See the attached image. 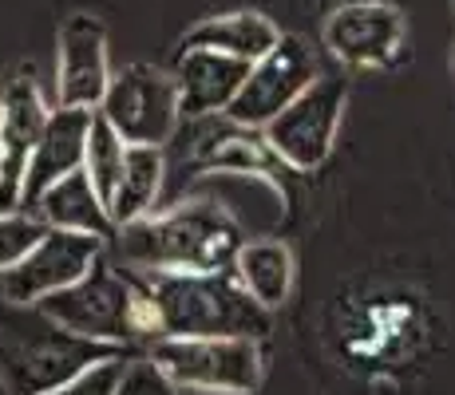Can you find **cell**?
Masks as SVG:
<instances>
[{"instance_id": "cell-22", "label": "cell", "mask_w": 455, "mask_h": 395, "mask_svg": "<svg viewBox=\"0 0 455 395\" xmlns=\"http://www.w3.org/2000/svg\"><path fill=\"white\" fill-rule=\"evenodd\" d=\"M111 395H179V388L166 380V372L151 356H139V359H127L124 364Z\"/></svg>"}, {"instance_id": "cell-21", "label": "cell", "mask_w": 455, "mask_h": 395, "mask_svg": "<svg viewBox=\"0 0 455 395\" xmlns=\"http://www.w3.org/2000/svg\"><path fill=\"white\" fill-rule=\"evenodd\" d=\"M44 233H48V225H44L36 214H28V209H8V214H0V273L20 265V261L36 249V241Z\"/></svg>"}, {"instance_id": "cell-11", "label": "cell", "mask_w": 455, "mask_h": 395, "mask_svg": "<svg viewBox=\"0 0 455 395\" xmlns=\"http://www.w3.org/2000/svg\"><path fill=\"white\" fill-rule=\"evenodd\" d=\"M44 122H48V103L36 79L16 75L0 95V214L20 206V186Z\"/></svg>"}, {"instance_id": "cell-9", "label": "cell", "mask_w": 455, "mask_h": 395, "mask_svg": "<svg viewBox=\"0 0 455 395\" xmlns=\"http://www.w3.org/2000/svg\"><path fill=\"white\" fill-rule=\"evenodd\" d=\"M116 356H124V348L95 344L48 320V332H28V340L8 356V383H12V395H44L76 380L92 364Z\"/></svg>"}, {"instance_id": "cell-10", "label": "cell", "mask_w": 455, "mask_h": 395, "mask_svg": "<svg viewBox=\"0 0 455 395\" xmlns=\"http://www.w3.org/2000/svg\"><path fill=\"white\" fill-rule=\"evenodd\" d=\"M111 83L108 64V32L95 16H68L60 24V48H56V107H80L100 111L103 95Z\"/></svg>"}, {"instance_id": "cell-14", "label": "cell", "mask_w": 455, "mask_h": 395, "mask_svg": "<svg viewBox=\"0 0 455 395\" xmlns=\"http://www.w3.org/2000/svg\"><path fill=\"white\" fill-rule=\"evenodd\" d=\"M250 64L230 56H218L206 48H182L179 64H174V91H179V111L187 119H210L226 115V107L234 103L242 79H246Z\"/></svg>"}, {"instance_id": "cell-6", "label": "cell", "mask_w": 455, "mask_h": 395, "mask_svg": "<svg viewBox=\"0 0 455 395\" xmlns=\"http://www.w3.org/2000/svg\"><path fill=\"white\" fill-rule=\"evenodd\" d=\"M345 103H348L345 79L321 72L282 115L261 130V138L277 154V162L293 166V170H313L332 151Z\"/></svg>"}, {"instance_id": "cell-1", "label": "cell", "mask_w": 455, "mask_h": 395, "mask_svg": "<svg viewBox=\"0 0 455 395\" xmlns=\"http://www.w3.org/2000/svg\"><path fill=\"white\" fill-rule=\"evenodd\" d=\"M238 249L242 230L203 198L116 230V253L131 273H222Z\"/></svg>"}, {"instance_id": "cell-19", "label": "cell", "mask_w": 455, "mask_h": 395, "mask_svg": "<svg viewBox=\"0 0 455 395\" xmlns=\"http://www.w3.org/2000/svg\"><path fill=\"white\" fill-rule=\"evenodd\" d=\"M198 166L206 174H269L277 166V154L266 146L261 130L230 122V130H210L206 143L198 146Z\"/></svg>"}, {"instance_id": "cell-13", "label": "cell", "mask_w": 455, "mask_h": 395, "mask_svg": "<svg viewBox=\"0 0 455 395\" xmlns=\"http://www.w3.org/2000/svg\"><path fill=\"white\" fill-rule=\"evenodd\" d=\"M92 115L95 111H80V107H52L48 111V122H44V130H40V143H36V151H32L28 174H24V186H20L24 209L36 206L40 194L52 186V182L84 170Z\"/></svg>"}, {"instance_id": "cell-4", "label": "cell", "mask_w": 455, "mask_h": 395, "mask_svg": "<svg viewBox=\"0 0 455 395\" xmlns=\"http://www.w3.org/2000/svg\"><path fill=\"white\" fill-rule=\"evenodd\" d=\"M147 356L174 388L246 395L261 383V348L250 336H163Z\"/></svg>"}, {"instance_id": "cell-5", "label": "cell", "mask_w": 455, "mask_h": 395, "mask_svg": "<svg viewBox=\"0 0 455 395\" xmlns=\"http://www.w3.org/2000/svg\"><path fill=\"white\" fill-rule=\"evenodd\" d=\"M95 115L127 146H166L179 130L182 111L171 72H159L151 64H131L111 75Z\"/></svg>"}, {"instance_id": "cell-23", "label": "cell", "mask_w": 455, "mask_h": 395, "mask_svg": "<svg viewBox=\"0 0 455 395\" xmlns=\"http://www.w3.org/2000/svg\"><path fill=\"white\" fill-rule=\"evenodd\" d=\"M124 364H127L124 356L103 359V364H92L87 372L76 375V380L60 383V388H52V391H44V395H111V391H116L119 372H124Z\"/></svg>"}, {"instance_id": "cell-15", "label": "cell", "mask_w": 455, "mask_h": 395, "mask_svg": "<svg viewBox=\"0 0 455 395\" xmlns=\"http://www.w3.org/2000/svg\"><path fill=\"white\" fill-rule=\"evenodd\" d=\"M40 222L48 230H68V233H92V237H116L111 214L103 206V198L95 194L92 178L84 170L68 174V178L52 182L36 201Z\"/></svg>"}, {"instance_id": "cell-17", "label": "cell", "mask_w": 455, "mask_h": 395, "mask_svg": "<svg viewBox=\"0 0 455 395\" xmlns=\"http://www.w3.org/2000/svg\"><path fill=\"white\" fill-rule=\"evenodd\" d=\"M234 273L261 309L274 312L277 304H285L293 288V253L285 241L253 237V241H242L238 257H234Z\"/></svg>"}, {"instance_id": "cell-7", "label": "cell", "mask_w": 455, "mask_h": 395, "mask_svg": "<svg viewBox=\"0 0 455 395\" xmlns=\"http://www.w3.org/2000/svg\"><path fill=\"white\" fill-rule=\"evenodd\" d=\"M317 75L321 64L309 43L301 36H282L266 56L250 64L238 95L226 107V119L250 130H266Z\"/></svg>"}, {"instance_id": "cell-16", "label": "cell", "mask_w": 455, "mask_h": 395, "mask_svg": "<svg viewBox=\"0 0 455 395\" xmlns=\"http://www.w3.org/2000/svg\"><path fill=\"white\" fill-rule=\"evenodd\" d=\"M282 40L277 24L261 12H230V16H206L195 28L182 36V48H206L218 51V56L242 59V64H253L261 59L274 43Z\"/></svg>"}, {"instance_id": "cell-12", "label": "cell", "mask_w": 455, "mask_h": 395, "mask_svg": "<svg viewBox=\"0 0 455 395\" xmlns=\"http://www.w3.org/2000/svg\"><path fill=\"white\" fill-rule=\"evenodd\" d=\"M325 43L340 64L353 67H384L400 56L404 43V20L396 8L364 0V4H345L329 16Z\"/></svg>"}, {"instance_id": "cell-20", "label": "cell", "mask_w": 455, "mask_h": 395, "mask_svg": "<svg viewBox=\"0 0 455 395\" xmlns=\"http://www.w3.org/2000/svg\"><path fill=\"white\" fill-rule=\"evenodd\" d=\"M124 162H127V143L100 115H92L87 151H84V174L92 178V186H95V194L103 198V206L111 201L119 178H124Z\"/></svg>"}, {"instance_id": "cell-8", "label": "cell", "mask_w": 455, "mask_h": 395, "mask_svg": "<svg viewBox=\"0 0 455 395\" xmlns=\"http://www.w3.org/2000/svg\"><path fill=\"white\" fill-rule=\"evenodd\" d=\"M100 257H103V237L48 230L20 265L0 273V293H4L8 304H40L44 296L87 277V269Z\"/></svg>"}, {"instance_id": "cell-2", "label": "cell", "mask_w": 455, "mask_h": 395, "mask_svg": "<svg viewBox=\"0 0 455 395\" xmlns=\"http://www.w3.org/2000/svg\"><path fill=\"white\" fill-rule=\"evenodd\" d=\"M151 296L163 336H250L269 332V312L242 288L234 269L222 273H135Z\"/></svg>"}, {"instance_id": "cell-3", "label": "cell", "mask_w": 455, "mask_h": 395, "mask_svg": "<svg viewBox=\"0 0 455 395\" xmlns=\"http://www.w3.org/2000/svg\"><path fill=\"white\" fill-rule=\"evenodd\" d=\"M32 309L76 336L95 340V344L124 348L135 340H151V344L159 340V324H155V309L143 280L131 269L127 273L111 269L103 257L87 269V277L44 296Z\"/></svg>"}, {"instance_id": "cell-18", "label": "cell", "mask_w": 455, "mask_h": 395, "mask_svg": "<svg viewBox=\"0 0 455 395\" xmlns=\"http://www.w3.org/2000/svg\"><path fill=\"white\" fill-rule=\"evenodd\" d=\"M163 174H166L163 146H127L124 178H119L116 194L108 201V214H111L116 230L151 214L155 201H159V190H163Z\"/></svg>"}]
</instances>
